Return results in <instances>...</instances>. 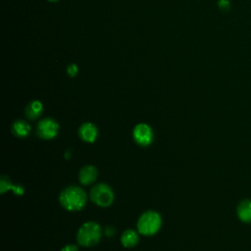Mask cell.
I'll use <instances>...</instances> for the list:
<instances>
[{
    "label": "cell",
    "mask_w": 251,
    "mask_h": 251,
    "mask_svg": "<svg viewBox=\"0 0 251 251\" xmlns=\"http://www.w3.org/2000/svg\"><path fill=\"white\" fill-rule=\"evenodd\" d=\"M59 131V126L56 121L50 118L42 120L38 125V135L44 139L54 138Z\"/></svg>",
    "instance_id": "5"
},
{
    "label": "cell",
    "mask_w": 251,
    "mask_h": 251,
    "mask_svg": "<svg viewBox=\"0 0 251 251\" xmlns=\"http://www.w3.org/2000/svg\"><path fill=\"white\" fill-rule=\"evenodd\" d=\"M1 184H0V187H1V193H4L6 190H9V189H13L14 190V193L15 194H23L24 193V188L21 186V185H13L11 183V182L9 181V179H7L5 176H3L1 178V183H0Z\"/></svg>",
    "instance_id": "13"
},
{
    "label": "cell",
    "mask_w": 251,
    "mask_h": 251,
    "mask_svg": "<svg viewBox=\"0 0 251 251\" xmlns=\"http://www.w3.org/2000/svg\"><path fill=\"white\" fill-rule=\"evenodd\" d=\"M78 68L76 65H70L69 68H68V74L71 76V77H75L77 74H78Z\"/></svg>",
    "instance_id": "14"
},
{
    "label": "cell",
    "mask_w": 251,
    "mask_h": 251,
    "mask_svg": "<svg viewBox=\"0 0 251 251\" xmlns=\"http://www.w3.org/2000/svg\"><path fill=\"white\" fill-rule=\"evenodd\" d=\"M97 178V170L93 166H85L79 173V180L82 184L89 185L95 182Z\"/></svg>",
    "instance_id": "8"
},
{
    "label": "cell",
    "mask_w": 251,
    "mask_h": 251,
    "mask_svg": "<svg viewBox=\"0 0 251 251\" xmlns=\"http://www.w3.org/2000/svg\"><path fill=\"white\" fill-rule=\"evenodd\" d=\"M12 132L18 137H26L29 136V134L31 132V127L27 122L18 120V121L14 122V124H13Z\"/></svg>",
    "instance_id": "12"
},
{
    "label": "cell",
    "mask_w": 251,
    "mask_h": 251,
    "mask_svg": "<svg viewBox=\"0 0 251 251\" xmlns=\"http://www.w3.org/2000/svg\"><path fill=\"white\" fill-rule=\"evenodd\" d=\"M237 216L238 218L247 224L251 223V200L245 199L242 200L237 206Z\"/></svg>",
    "instance_id": "9"
},
{
    "label": "cell",
    "mask_w": 251,
    "mask_h": 251,
    "mask_svg": "<svg viewBox=\"0 0 251 251\" xmlns=\"http://www.w3.org/2000/svg\"><path fill=\"white\" fill-rule=\"evenodd\" d=\"M61 251H79V250H78V247L76 245L69 244V245H66L65 247H63Z\"/></svg>",
    "instance_id": "16"
},
{
    "label": "cell",
    "mask_w": 251,
    "mask_h": 251,
    "mask_svg": "<svg viewBox=\"0 0 251 251\" xmlns=\"http://www.w3.org/2000/svg\"><path fill=\"white\" fill-rule=\"evenodd\" d=\"M49 1H51V2H56V1H59V0H49Z\"/></svg>",
    "instance_id": "17"
},
{
    "label": "cell",
    "mask_w": 251,
    "mask_h": 251,
    "mask_svg": "<svg viewBox=\"0 0 251 251\" xmlns=\"http://www.w3.org/2000/svg\"><path fill=\"white\" fill-rule=\"evenodd\" d=\"M91 199L100 207H108L114 200V193L108 184L98 183L91 188Z\"/></svg>",
    "instance_id": "4"
},
{
    "label": "cell",
    "mask_w": 251,
    "mask_h": 251,
    "mask_svg": "<svg viewBox=\"0 0 251 251\" xmlns=\"http://www.w3.org/2000/svg\"><path fill=\"white\" fill-rule=\"evenodd\" d=\"M81 138L87 142H93L97 138L98 131L97 128L91 123H85L79 130Z\"/></svg>",
    "instance_id": "7"
},
{
    "label": "cell",
    "mask_w": 251,
    "mask_h": 251,
    "mask_svg": "<svg viewBox=\"0 0 251 251\" xmlns=\"http://www.w3.org/2000/svg\"><path fill=\"white\" fill-rule=\"evenodd\" d=\"M219 6L222 8V9H228L229 8V1L228 0H220L219 2Z\"/></svg>",
    "instance_id": "15"
},
{
    "label": "cell",
    "mask_w": 251,
    "mask_h": 251,
    "mask_svg": "<svg viewBox=\"0 0 251 251\" xmlns=\"http://www.w3.org/2000/svg\"><path fill=\"white\" fill-rule=\"evenodd\" d=\"M101 233V228L97 223L88 222L80 228L77 234V239L82 246L91 247L99 241Z\"/></svg>",
    "instance_id": "2"
},
{
    "label": "cell",
    "mask_w": 251,
    "mask_h": 251,
    "mask_svg": "<svg viewBox=\"0 0 251 251\" xmlns=\"http://www.w3.org/2000/svg\"><path fill=\"white\" fill-rule=\"evenodd\" d=\"M161 216L155 211L143 213L137 222V229L143 235H153L161 228Z\"/></svg>",
    "instance_id": "3"
},
{
    "label": "cell",
    "mask_w": 251,
    "mask_h": 251,
    "mask_svg": "<svg viewBox=\"0 0 251 251\" xmlns=\"http://www.w3.org/2000/svg\"><path fill=\"white\" fill-rule=\"evenodd\" d=\"M44 110V106L41 101H32L26 108V115L30 120H36L39 118Z\"/></svg>",
    "instance_id": "11"
},
{
    "label": "cell",
    "mask_w": 251,
    "mask_h": 251,
    "mask_svg": "<svg viewBox=\"0 0 251 251\" xmlns=\"http://www.w3.org/2000/svg\"><path fill=\"white\" fill-rule=\"evenodd\" d=\"M134 138L141 146H147L152 143L154 134L152 129L146 124H138L134 130Z\"/></svg>",
    "instance_id": "6"
},
{
    "label": "cell",
    "mask_w": 251,
    "mask_h": 251,
    "mask_svg": "<svg viewBox=\"0 0 251 251\" xmlns=\"http://www.w3.org/2000/svg\"><path fill=\"white\" fill-rule=\"evenodd\" d=\"M138 234L136 230L134 229H127L123 232L122 234V237H121V241H122V244L125 246V247H135L137 242H138Z\"/></svg>",
    "instance_id": "10"
},
{
    "label": "cell",
    "mask_w": 251,
    "mask_h": 251,
    "mask_svg": "<svg viewBox=\"0 0 251 251\" xmlns=\"http://www.w3.org/2000/svg\"><path fill=\"white\" fill-rule=\"evenodd\" d=\"M61 205L69 211L82 210L87 204V194L79 186L71 185L66 187L60 194Z\"/></svg>",
    "instance_id": "1"
}]
</instances>
